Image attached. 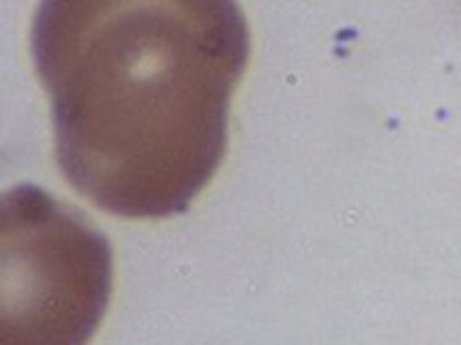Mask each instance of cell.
<instances>
[{"instance_id": "obj_2", "label": "cell", "mask_w": 461, "mask_h": 345, "mask_svg": "<svg viewBox=\"0 0 461 345\" xmlns=\"http://www.w3.org/2000/svg\"><path fill=\"white\" fill-rule=\"evenodd\" d=\"M113 290V249L86 213L33 183L0 196V345H89Z\"/></svg>"}, {"instance_id": "obj_1", "label": "cell", "mask_w": 461, "mask_h": 345, "mask_svg": "<svg viewBox=\"0 0 461 345\" xmlns=\"http://www.w3.org/2000/svg\"><path fill=\"white\" fill-rule=\"evenodd\" d=\"M238 0H39L31 59L64 180L119 219H169L211 186L249 67Z\"/></svg>"}]
</instances>
